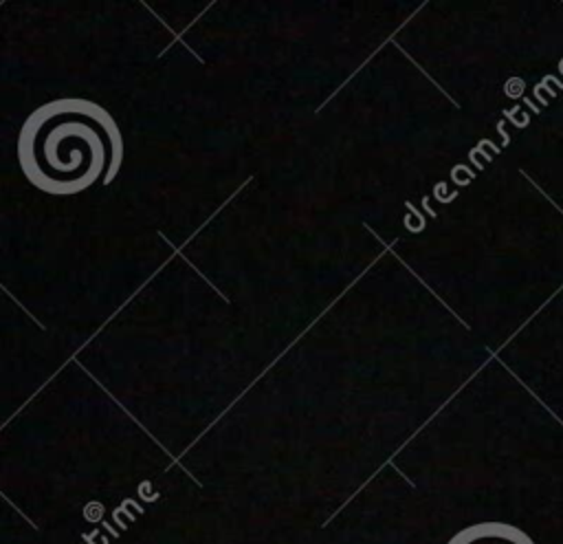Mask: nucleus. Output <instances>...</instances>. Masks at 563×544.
Masks as SVG:
<instances>
[{
    "mask_svg": "<svg viewBox=\"0 0 563 544\" xmlns=\"http://www.w3.org/2000/svg\"><path fill=\"white\" fill-rule=\"evenodd\" d=\"M462 544H532L521 531L504 524H484L457 535Z\"/></svg>",
    "mask_w": 563,
    "mask_h": 544,
    "instance_id": "1",
    "label": "nucleus"
}]
</instances>
